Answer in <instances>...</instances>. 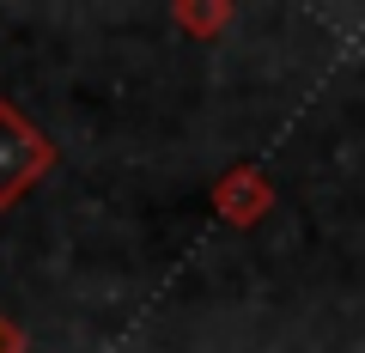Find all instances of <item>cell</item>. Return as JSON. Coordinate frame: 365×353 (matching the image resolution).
Instances as JSON below:
<instances>
[{
    "label": "cell",
    "instance_id": "1",
    "mask_svg": "<svg viewBox=\"0 0 365 353\" xmlns=\"http://www.w3.org/2000/svg\"><path fill=\"white\" fill-rule=\"evenodd\" d=\"M49 170H55V140L13 104V98H0V213L19 208Z\"/></svg>",
    "mask_w": 365,
    "mask_h": 353
},
{
    "label": "cell",
    "instance_id": "2",
    "mask_svg": "<svg viewBox=\"0 0 365 353\" xmlns=\"http://www.w3.org/2000/svg\"><path fill=\"white\" fill-rule=\"evenodd\" d=\"M213 213L225 225H237V232L262 225L274 213V177L262 165H232L225 177H213Z\"/></svg>",
    "mask_w": 365,
    "mask_h": 353
},
{
    "label": "cell",
    "instance_id": "3",
    "mask_svg": "<svg viewBox=\"0 0 365 353\" xmlns=\"http://www.w3.org/2000/svg\"><path fill=\"white\" fill-rule=\"evenodd\" d=\"M170 25H177L182 37L207 43V37H220V31L232 25V0H177V6H170Z\"/></svg>",
    "mask_w": 365,
    "mask_h": 353
},
{
    "label": "cell",
    "instance_id": "4",
    "mask_svg": "<svg viewBox=\"0 0 365 353\" xmlns=\"http://www.w3.org/2000/svg\"><path fill=\"white\" fill-rule=\"evenodd\" d=\"M0 353H25V335H19L6 317H0Z\"/></svg>",
    "mask_w": 365,
    "mask_h": 353
}]
</instances>
